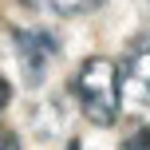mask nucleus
Returning a JSON list of instances; mask_svg holds the SVG:
<instances>
[{"instance_id": "7ed1b4c3", "label": "nucleus", "mask_w": 150, "mask_h": 150, "mask_svg": "<svg viewBox=\"0 0 150 150\" xmlns=\"http://www.w3.org/2000/svg\"><path fill=\"white\" fill-rule=\"evenodd\" d=\"M122 67V87L134 103L150 107V36H138L134 44L127 47V59L119 63Z\"/></svg>"}, {"instance_id": "39448f33", "label": "nucleus", "mask_w": 150, "mask_h": 150, "mask_svg": "<svg viewBox=\"0 0 150 150\" xmlns=\"http://www.w3.org/2000/svg\"><path fill=\"white\" fill-rule=\"evenodd\" d=\"M122 150H150V127H134L122 142Z\"/></svg>"}, {"instance_id": "20e7f679", "label": "nucleus", "mask_w": 150, "mask_h": 150, "mask_svg": "<svg viewBox=\"0 0 150 150\" xmlns=\"http://www.w3.org/2000/svg\"><path fill=\"white\" fill-rule=\"evenodd\" d=\"M24 4L47 16H83V12H95L103 0H24Z\"/></svg>"}, {"instance_id": "f257e3e1", "label": "nucleus", "mask_w": 150, "mask_h": 150, "mask_svg": "<svg viewBox=\"0 0 150 150\" xmlns=\"http://www.w3.org/2000/svg\"><path fill=\"white\" fill-rule=\"evenodd\" d=\"M71 91L79 99V111L87 115L95 127H111L119 122L122 107V67L107 55H91L79 63V71L71 75Z\"/></svg>"}, {"instance_id": "f03ea898", "label": "nucleus", "mask_w": 150, "mask_h": 150, "mask_svg": "<svg viewBox=\"0 0 150 150\" xmlns=\"http://www.w3.org/2000/svg\"><path fill=\"white\" fill-rule=\"evenodd\" d=\"M12 47H16V55H20V63H24V79L36 87L47 75V63L55 59V40L47 36V32H16Z\"/></svg>"}, {"instance_id": "423d86ee", "label": "nucleus", "mask_w": 150, "mask_h": 150, "mask_svg": "<svg viewBox=\"0 0 150 150\" xmlns=\"http://www.w3.org/2000/svg\"><path fill=\"white\" fill-rule=\"evenodd\" d=\"M8 99H12V87H8V79H0V111L8 107Z\"/></svg>"}]
</instances>
